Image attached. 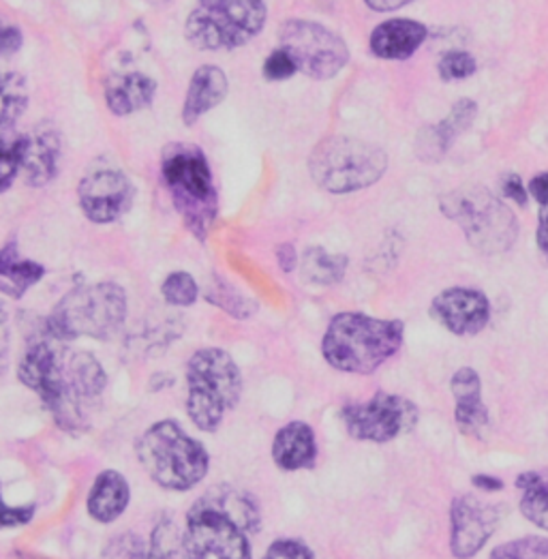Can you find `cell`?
Returning a JSON list of instances; mask_svg holds the SVG:
<instances>
[{
	"instance_id": "1",
	"label": "cell",
	"mask_w": 548,
	"mask_h": 559,
	"mask_svg": "<svg viewBox=\"0 0 548 559\" xmlns=\"http://www.w3.org/2000/svg\"><path fill=\"white\" fill-rule=\"evenodd\" d=\"M20 382L39 394L56 425L82 433L91 425L88 407L106 391L108 376L88 352H71L64 341L41 336L33 341L17 367Z\"/></svg>"
},
{
	"instance_id": "2",
	"label": "cell",
	"mask_w": 548,
	"mask_h": 559,
	"mask_svg": "<svg viewBox=\"0 0 548 559\" xmlns=\"http://www.w3.org/2000/svg\"><path fill=\"white\" fill-rule=\"evenodd\" d=\"M405 326L401 320H380L365 313H338L330 320L322 341V354L330 367L371 376L403 345Z\"/></svg>"
},
{
	"instance_id": "3",
	"label": "cell",
	"mask_w": 548,
	"mask_h": 559,
	"mask_svg": "<svg viewBox=\"0 0 548 559\" xmlns=\"http://www.w3.org/2000/svg\"><path fill=\"white\" fill-rule=\"evenodd\" d=\"M162 174L184 225L195 238L206 240L209 229L217 219L219 198L204 151L187 142L165 146Z\"/></svg>"
},
{
	"instance_id": "4",
	"label": "cell",
	"mask_w": 548,
	"mask_h": 559,
	"mask_svg": "<svg viewBox=\"0 0 548 559\" xmlns=\"http://www.w3.org/2000/svg\"><path fill=\"white\" fill-rule=\"evenodd\" d=\"M242 376L219 347H202L187 362V414L200 431H217L240 401Z\"/></svg>"
},
{
	"instance_id": "5",
	"label": "cell",
	"mask_w": 548,
	"mask_h": 559,
	"mask_svg": "<svg viewBox=\"0 0 548 559\" xmlns=\"http://www.w3.org/2000/svg\"><path fill=\"white\" fill-rule=\"evenodd\" d=\"M138 456L146 474L164 489L189 491L209 474L211 456L176 420L153 425L138 442Z\"/></svg>"
},
{
	"instance_id": "6",
	"label": "cell",
	"mask_w": 548,
	"mask_h": 559,
	"mask_svg": "<svg viewBox=\"0 0 548 559\" xmlns=\"http://www.w3.org/2000/svg\"><path fill=\"white\" fill-rule=\"evenodd\" d=\"M127 320V294L116 283L75 287L60 298L48 318L50 335L60 341L91 336L108 341Z\"/></svg>"
},
{
	"instance_id": "7",
	"label": "cell",
	"mask_w": 548,
	"mask_h": 559,
	"mask_svg": "<svg viewBox=\"0 0 548 559\" xmlns=\"http://www.w3.org/2000/svg\"><path fill=\"white\" fill-rule=\"evenodd\" d=\"M441 213L458 225L467 242L483 255L508 251L519 234L512 211L480 185H467L441 195Z\"/></svg>"
},
{
	"instance_id": "8",
	"label": "cell",
	"mask_w": 548,
	"mask_h": 559,
	"mask_svg": "<svg viewBox=\"0 0 548 559\" xmlns=\"http://www.w3.org/2000/svg\"><path fill=\"white\" fill-rule=\"evenodd\" d=\"M388 169L384 151L371 142L329 135L309 157V171L313 182L329 193H354L376 185Z\"/></svg>"
},
{
	"instance_id": "9",
	"label": "cell",
	"mask_w": 548,
	"mask_h": 559,
	"mask_svg": "<svg viewBox=\"0 0 548 559\" xmlns=\"http://www.w3.org/2000/svg\"><path fill=\"white\" fill-rule=\"evenodd\" d=\"M266 20L269 7L260 0H206L189 13L184 35L204 52L236 50L255 39Z\"/></svg>"
},
{
	"instance_id": "10",
	"label": "cell",
	"mask_w": 548,
	"mask_h": 559,
	"mask_svg": "<svg viewBox=\"0 0 548 559\" xmlns=\"http://www.w3.org/2000/svg\"><path fill=\"white\" fill-rule=\"evenodd\" d=\"M182 554L184 559H251L249 534L202 496L187 514Z\"/></svg>"
},
{
	"instance_id": "11",
	"label": "cell",
	"mask_w": 548,
	"mask_h": 559,
	"mask_svg": "<svg viewBox=\"0 0 548 559\" xmlns=\"http://www.w3.org/2000/svg\"><path fill=\"white\" fill-rule=\"evenodd\" d=\"M278 44L298 71L313 80H330L349 60L345 41L326 26L309 20H287L278 28Z\"/></svg>"
},
{
	"instance_id": "12",
	"label": "cell",
	"mask_w": 548,
	"mask_h": 559,
	"mask_svg": "<svg viewBox=\"0 0 548 559\" xmlns=\"http://www.w3.org/2000/svg\"><path fill=\"white\" fill-rule=\"evenodd\" d=\"M341 418L349 438L385 444L409 433L418 425L420 412L409 399L380 391L365 403L345 405Z\"/></svg>"
},
{
	"instance_id": "13",
	"label": "cell",
	"mask_w": 548,
	"mask_h": 559,
	"mask_svg": "<svg viewBox=\"0 0 548 559\" xmlns=\"http://www.w3.org/2000/svg\"><path fill=\"white\" fill-rule=\"evenodd\" d=\"M78 198L93 224H111L131 209L135 187L120 169H95L80 180Z\"/></svg>"
},
{
	"instance_id": "14",
	"label": "cell",
	"mask_w": 548,
	"mask_h": 559,
	"mask_svg": "<svg viewBox=\"0 0 548 559\" xmlns=\"http://www.w3.org/2000/svg\"><path fill=\"white\" fill-rule=\"evenodd\" d=\"M501 512L495 503L483 502L476 496H461L450 508V549L456 559L474 558L499 525Z\"/></svg>"
},
{
	"instance_id": "15",
	"label": "cell",
	"mask_w": 548,
	"mask_h": 559,
	"mask_svg": "<svg viewBox=\"0 0 548 559\" xmlns=\"http://www.w3.org/2000/svg\"><path fill=\"white\" fill-rule=\"evenodd\" d=\"M431 316L452 335H478L491 320V302L474 287H448L431 302Z\"/></svg>"
},
{
	"instance_id": "16",
	"label": "cell",
	"mask_w": 548,
	"mask_h": 559,
	"mask_svg": "<svg viewBox=\"0 0 548 559\" xmlns=\"http://www.w3.org/2000/svg\"><path fill=\"white\" fill-rule=\"evenodd\" d=\"M450 391L456 401L454 418H456L461 433H465L467 438L485 440V436L491 427V416H489L487 405L483 403L480 376L474 369L463 367L452 376Z\"/></svg>"
},
{
	"instance_id": "17",
	"label": "cell",
	"mask_w": 548,
	"mask_h": 559,
	"mask_svg": "<svg viewBox=\"0 0 548 559\" xmlns=\"http://www.w3.org/2000/svg\"><path fill=\"white\" fill-rule=\"evenodd\" d=\"M478 114V106L472 99H458L448 116L439 122V124H431L425 127L418 138H416V155L422 162L436 164L439 159L445 157L450 144L463 133L467 131Z\"/></svg>"
},
{
	"instance_id": "18",
	"label": "cell",
	"mask_w": 548,
	"mask_h": 559,
	"mask_svg": "<svg viewBox=\"0 0 548 559\" xmlns=\"http://www.w3.org/2000/svg\"><path fill=\"white\" fill-rule=\"evenodd\" d=\"M60 159V138L50 122L35 127L24 142L22 171L31 187L48 185L58 171Z\"/></svg>"
},
{
	"instance_id": "19",
	"label": "cell",
	"mask_w": 548,
	"mask_h": 559,
	"mask_svg": "<svg viewBox=\"0 0 548 559\" xmlns=\"http://www.w3.org/2000/svg\"><path fill=\"white\" fill-rule=\"evenodd\" d=\"M429 28L416 20H388L371 33V52L384 60H405L427 41Z\"/></svg>"
},
{
	"instance_id": "20",
	"label": "cell",
	"mask_w": 548,
	"mask_h": 559,
	"mask_svg": "<svg viewBox=\"0 0 548 559\" xmlns=\"http://www.w3.org/2000/svg\"><path fill=\"white\" fill-rule=\"evenodd\" d=\"M273 459L283 472L313 469L318 461L315 433L307 423L294 420L285 425L273 442Z\"/></svg>"
},
{
	"instance_id": "21",
	"label": "cell",
	"mask_w": 548,
	"mask_h": 559,
	"mask_svg": "<svg viewBox=\"0 0 548 559\" xmlns=\"http://www.w3.org/2000/svg\"><path fill=\"white\" fill-rule=\"evenodd\" d=\"M227 91H229L227 75L221 71L219 67L215 64L200 67L193 73L191 84L187 88V97L182 106V122L187 127L195 124L204 114L219 106L221 102L227 97Z\"/></svg>"
},
{
	"instance_id": "22",
	"label": "cell",
	"mask_w": 548,
	"mask_h": 559,
	"mask_svg": "<svg viewBox=\"0 0 548 559\" xmlns=\"http://www.w3.org/2000/svg\"><path fill=\"white\" fill-rule=\"evenodd\" d=\"M157 82L144 73L114 75L106 84V104L111 114L129 116L148 108L155 99Z\"/></svg>"
},
{
	"instance_id": "23",
	"label": "cell",
	"mask_w": 548,
	"mask_h": 559,
	"mask_svg": "<svg viewBox=\"0 0 548 559\" xmlns=\"http://www.w3.org/2000/svg\"><path fill=\"white\" fill-rule=\"evenodd\" d=\"M131 491L127 478L116 472L106 469L95 478V485L88 493V514L99 523L116 521L129 506Z\"/></svg>"
},
{
	"instance_id": "24",
	"label": "cell",
	"mask_w": 548,
	"mask_h": 559,
	"mask_svg": "<svg viewBox=\"0 0 548 559\" xmlns=\"http://www.w3.org/2000/svg\"><path fill=\"white\" fill-rule=\"evenodd\" d=\"M46 269L33 260L20 255L15 240L0 249V289L13 298H22L28 287L44 280Z\"/></svg>"
},
{
	"instance_id": "25",
	"label": "cell",
	"mask_w": 548,
	"mask_h": 559,
	"mask_svg": "<svg viewBox=\"0 0 548 559\" xmlns=\"http://www.w3.org/2000/svg\"><path fill=\"white\" fill-rule=\"evenodd\" d=\"M516 489L521 491L523 516L548 532V467L521 474Z\"/></svg>"
},
{
	"instance_id": "26",
	"label": "cell",
	"mask_w": 548,
	"mask_h": 559,
	"mask_svg": "<svg viewBox=\"0 0 548 559\" xmlns=\"http://www.w3.org/2000/svg\"><path fill=\"white\" fill-rule=\"evenodd\" d=\"M300 262V271L305 280L315 283V285H334L345 277L347 271V255L343 253H329L322 247H309Z\"/></svg>"
},
{
	"instance_id": "27",
	"label": "cell",
	"mask_w": 548,
	"mask_h": 559,
	"mask_svg": "<svg viewBox=\"0 0 548 559\" xmlns=\"http://www.w3.org/2000/svg\"><path fill=\"white\" fill-rule=\"evenodd\" d=\"M28 104L26 82L17 73H0V127H13Z\"/></svg>"
},
{
	"instance_id": "28",
	"label": "cell",
	"mask_w": 548,
	"mask_h": 559,
	"mask_svg": "<svg viewBox=\"0 0 548 559\" xmlns=\"http://www.w3.org/2000/svg\"><path fill=\"white\" fill-rule=\"evenodd\" d=\"M206 300L213 302L215 307L223 309L225 313L238 318V320H247L258 311V302L247 298L245 294H240L234 285H229L227 281L221 277H213V283L209 285L206 292Z\"/></svg>"
},
{
	"instance_id": "29",
	"label": "cell",
	"mask_w": 548,
	"mask_h": 559,
	"mask_svg": "<svg viewBox=\"0 0 548 559\" xmlns=\"http://www.w3.org/2000/svg\"><path fill=\"white\" fill-rule=\"evenodd\" d=\"M26 135L13 127H0V193L11 187L17 171L22 169Z\"/></svg>"
},
{
	"instance_id": "30",
	"label": "cell",
	"mask_w": 548,
	"mask_h": 559,
	"mask_svg": "<svg viewBox=\"0 0 548 559\" xmlns=\"http://www.w3.org/2000/svg\"><path fill=\"white\" fill-rule=\"evenodd\" d=\"M182 536L174 519H162L151 534L148 559H180Z\"/></svg>"
},
{
	"instance_id": "31",
	"label": "cell",
	"mask_w": 548,
	"mask_h": 559,
	"mask_svg": "<svg viewBox=\"0 0 548 559\" xmlns=\"http://www.w3.org/2000/svg\"><path fill=\"white\" fill-rule=\"evenodd\" d=\"M162 294H164L165 302L171 307H191V305H195V300L200 296V287L189 273L178 271V273H171L164 281Z\"/></svg>"
},
{
	"instance_id": "32",
	"label": "cell",
	"mask_w": 548,
	"mask_h": 559,
	"mask_svg": "<svg viewBox=\"0 0 548 559\" xmlns=\"http://www.w3.org/2000/svg\"><path fill=\"white\" fill-rule=\"evenodd\" d=\"M548 558V538L540 536H527L519 538L505 545H499L493 549L491 559H547Z\"/></svg>"
},
{
	"instance_id": "33",
	"label": "cell",
	"mask_w": 548,
	"mask_h": 559,
	"mask_svg": "<svg viewBox=\"0 0 548 559\" xmlns=\"http://www.w3.org/2000/svg\"><path fill=\"white\" fill-rule=\"evenodd\" d=\"M439 78L443 82H456V80H465L469 75L476 73V58L472 57L469 52L463 50H452L445 52L438 64Z\"/></svg>"
},
{
	"instance_id": "34",
	"label": "cell",
	"mask_w": 548,
	"mask_h": 559,
	"mask_svg": "<svg viewBox=\"0 0 548 559\" xmlns=\"http://www.w3.org/2000/svg\"><path fill=\"white\" fill-rule=\"evenodd\" d=\"M102 559H148V547L138 534H118L104 547Z\"/></svg>"
},
{
	"instance_id": "35",
	"label": "cell",
	"mask_w": 548,
	"mask_h": 559,
	"mask_svg": "<svg viewBox=\"0 0 548 559\" xmlns=\"http://www.w3.org/2000/svg\"><path fill=\"white\" fill-rule=\"evenodd\" d=\"M296 71H298V69H296L294 60H291V57H289L285 50H281V48H276L273 55L266 58V62H264V78L271 80V82L287 80V78H291Z\"/></svg>"
},
{
	"instance_id": "36",
	"label": "cell",
	"mask_w": 548,
	"mask_h": 559,
	"mask_svg": "<svg viewBox=\"0 0 548 559\" xmlns=\"http://www.w3.org/2000/svg\"><path fill=\"white\" fill-rule=\"evenodd\" d=\"M264 559H313V551L300 540H274Z\"/></svg>"
},
{
	"instance_id": "37",
	"label": "cell",
	"mask_w": 548,
	"mask_h": 559,
	"mask_svg": "<svg viewBox=\"0 0 548 559\" xmlns=\"http://www.w3.org/2000/svg\"><path fill=\"white\" fill-rule=\"evenodd\" d=\"M35 516V506H9L0 496V530L7 527H17V525H26L31 523V519Z\"/></svg>"
},
{
	"instance_id": "38",
	"label": "cell",
	"mask_w": 548,
	"mask_h": 559,
	"mask_svg": "<svg viewBox=\"0 0 548 559\" xmlns=\"http://www.w3.org/2000/svg\"><path fill=\"white\" fill-rule=\"evenodd\" d=\"M501 193H503V198L505 200H512V202H516L519 206H527V189H525V185H523V178L519 176V174H514V171H510V174H505L503 178H501Z\"/></svg>"
},
{
	"instance_id": "39",
	"label": "cell",
	"mask_w": 548,
	"mask_h": 559,
	"mask_svg": "<svg viewBox=\"0 0 548 559\" xmlns=\"http://www.w3.org/2000/svg\"><path fill=\"white\" fill-rule=\"evenodd\" d=\"M22 31L15 28V26H7V28H0V55L2 57H11L15 52H20L22 48Z\"/></svg>"
},
{
	"instance_id": "40",
	"label": "cell",
	"mask_w": 548,
	"mask_h": 559,
	"mask_svg": "<svg viewBox=\"0 0 548 559\" xmlns=\"http://www.w3.org/2000/svg\"><path fill=\"white\" fill-rule=\"evenodd\" d=\"M276 262H278V269L283 273H294V269L298 266V253L294 249V245L285 242V245H278L276 247Z\"/></svg>"
},
{
	"instance_id": "41",
	"label": "cell",
	"mask_w": 548,
	"mask_h": 559,
	"mask_svg": "<svg viewBox=\"0 0 548 559\" xmlns=\"http://www.w3.org/2000/svg\"><path fill=\"white\" fill-rule=\"evenodd\" d=\"M529 193L534 195V200L540 204V206H547L548 204V171H543L538 176L532 178L529 182Z\"/></svg>"
},
{
	"instance_id": "42",
	"label": "cell",
	"mask_w": 548,
	"mask_h": 559,
	"mask_svg": "<svg viewBox=\"0 0 548 559\" xmlns=\"http://www.w3.org/2000/svg\"><path fill=\"white\" fill-rule=\"evenodd\" d=\"M536 240H538V249H540V253L545 255V260L548 262V204L547 206H540Z\"/></svg>"
},
{
	"instance_id": "43",
	"label": "cell",
	"mask_w": 548,
	"mask_h": 559,
	"mask_svg": "<svg viewBox=\"0 0 548 559\" xmlns=\"http://www.w3.org/2000/svg\"><path fill=\"white\" fill-rule=\"evenodd\" d=\"M9 352V313L0 302V362L7 358Z\"/></svg>"
},
{
	"instance_id": "44",
	"label": "cell",
	"mask_w": 548,
	"mask_h": 559,
	"mask_svg": "<svg viewBox=\"0 0 548 559\" xmlns=\"http://www.w3.org/2000/svg\"><path fill=\"white\" fill-rule=\"evenodd\" d=\"M478 489H483V491H501L503 489V483L499 480V478H495V476H485V474H478V476H474V480H472Z\"/></svg>"
},
{
	"instance_id": "45",
	"label": "cell",
	"mask_w": 548,
	"mask_h": 559,
	"mask_svg": "<svg viewBox=\"0 0 548 559\" xmlns=\"http://www.w3.org/2000/svg\"><path fill=\"white\" fill-rule=\"evenodd\" d=\"M405 4L407 2H367V7L373 9V11H394V9H401Z\"/></svg>"
}]
</instances>
